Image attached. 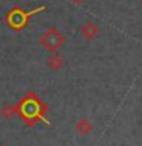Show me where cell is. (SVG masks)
<instances>
[{"instance_id": "cell-1", "label": "cell", "mask_w": 142, "mask_h": 146, "mask_svg": "<svg viewBox=\"0 0 142 146\" xmlns=\"http://www.w3.org/2000/svg\"><path fill=\"white\" fill-rule=\"evenodd\" d=\"M44 9H47V6H39L36 9H32L29 12L23 11L21 8H14L6 14V23L12 31L18 32V31H21L23 27H26V25L29 23V18L33 15V14H38L41 11H44Z\"/></svg>"}, {"instance_id": "cell-2", "label": "cell", "mask_w": 142, "mask_h": 146, "mask_svg": "<svg viewBox=\"0 0 142 146\" xmlns=\"http://www.w3.org/2000/svg\"><path fill=\"white\" fill-rule=\"evenodd\" d=\"M39 44L50 53H56L59 49L65 44V36L61 34L56 27H48L43 35L39 36Z\"/></svg>"}, {"instance_id": "cell-3", "label": "cell", "mask_w": 142, "mask_h": 146, "mask_svg": "<svg viewBox=\"0 0 142 146\" xmlns=\"http://www.w3.org/2000/svg\"><path fill=\"white\" fill-rule=\"evenodd\" d=\"M80 34L86 40H94L95 36L100 34V27H98L97 23H94V21H86L80 26Z\"/></svg>"}, {"instance_id": "cell-4", "label": "cell", "mask_w": 142, "mask_h": 146, "mask_svg": "<svg viewBox=\"0 0 142 146\" xmlns=\"http://www.w3.org/2000/svg\"><path fill=\"white\" fill-rule=\"evenodd\" d=\"M76 129L82 135H88L89 132L92 131V123H91L88 119H80V120L76 123Z\"/></svg>"}, {"instance_id": "cell-5", "label": "cell", "mask_w": 142, "mask_h": 146, "mask_svg": "<svg viewBox=\"0 0 142 146\" xmlns=\"http://www.w3.org/2000/svg\"><path fill=\"white\" fill-rule=\"evenodd\" d=\"M47 66H48V68H52V70L58 72V70H61V68L63 67V59L59 56V55L53 53V56L47 61Z\"/></svg>"}, {"instance_id": "cell-6", "label": "cell", "mask_w": 142, "mask_h": 146, "mask_svg": "<svg viewBox=\"0 0 142 146\" xmlns=\"http://www.w3.org/2000/svg\"><path fill=\"white\" fill-rule=\"evenodd\" d=\"M0 113H2V116H3V117L9 119V117H12L14 114L17 113V107H12V105H5Z\"/></svg>"}, {"instance_id": "cell-7", "label": "cell", "mask_w": 142, "mask_h": 146, "mask_svg": "<svg viewBox=\"0 0 142 146\" xmlns=\"http://www.w3.org/2000/svg\"><path fill=\"white\" fill-rule=\"evenodd\" d=\"M70 2H73L74 5H82V3L85 2V0H70Z\"/></svg>"}, {"instance_id": "cell-8", "label": "cell", "mask_w": 142, "mask_h": 146, "mask_svg": "<svg viewBox=\"0 0 142 146\" xmlns=\"http://www.w3.org/2000/svg\"><path fill=\"white\" fill-rule=\"evenodd\" d=\"M0 146H3V145H0Z\"/></svg>"}]
</instances>
